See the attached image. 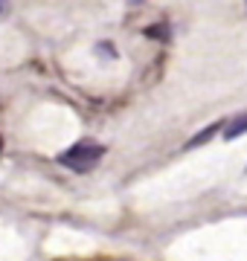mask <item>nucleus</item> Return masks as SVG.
Here are the masks:
<instances>
[{
    "mask_svg": "<svg viewBox=\"0 0 247 261\" xmlns=\"http://www.w3.org/2000/svg\"><path fill=\"white\" fill-rule=\"evenodd\" d=\"M105 148L99 145V142H90V140H82L76 142L73 148H67L64 154H58V163L61 166H67L70 171H90V168H96V163L102 160Z\"/></svg>",
    "mask_w": 247,
    "mask_h": 261,
    "instance_id": "f257e3e1",
    "label": "nucleus"
},
{
    "mask_svg": "<svg viewBox=\"0 0 247 261\" xmlns=\"http://www.w3.org/2000/svg\"><path fill=\"white\" fill-rule=\"evenodd\" d=\"M241 134H247V113H238L233 122H227L224 140H236V137H241Z\"/></svg>",
    "mask_w": 247,
    "mask_h": 261,
    "instance_id": "f03ea898",
    "label": "nucleus"
},
{
    "mask_svg": "<svg viewBox=\"0 0 247 261\" xmlns=\"http://www.w3.org/2000/svg\"><path fill=\"white\" fill-rule=\"evenodd\" d=\"M218 130H221V122H215V125L204 128V130L198 134V137H192V140L186 142V148H195V145H204V142H209L212 137H215V134H218Z\"/></svg>",
    "mask_w": 247,
    "mask_h": 261,
    "instance_id": "7ed1b4c3",
    "label": "nucleus"
},
{
    "mask_svg": "<svg viewBox=\"0 0 247 261\" xmlns=\"http://www.w3.org/2000/svg\"><path fill=\"white\" fill-rule=\"evenodd\" d=\"M3 12H6V3H0V15H3Z\"/></svg>",
    "mask_w": 247,
    "mask_h": 261,
    "instance_id": "20e7f679",
    "label": "nucleus"
},
{
    "mask_svg": "<svg viewBox=\"0 0 247 261\" xmlns=\"http://www.w3.org/2000/svg\"><path fill=\"white\" fill-rule=\"evenodd\" d=\"M0 151H3V137H0Z\"/></svg>",
    "mask_w": 247,
    "mask_h": 261,
    "instance_id": "39448f33",
    "label": "nucleus"
}]
</instances>
